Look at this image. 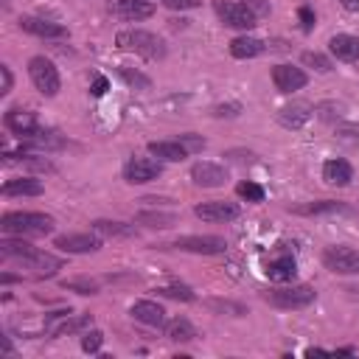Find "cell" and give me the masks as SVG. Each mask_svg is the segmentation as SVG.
Instances as JSON below:
<instances>
[{"instance_id":"cell-7","label":"cell","mask_w":359,"mask_h":359,"mask_svg":"<svg viewBox=\"0 0 359 359\" xmlns=\"http://www.w3.org/2000/svg\"><path fill=\"white\" fill-rule=\"evenodd\" d=\"M171 247L196 255H222L227 250V241L222 236H180L177 241H171Z\"/></svg>"},{"instance_id":"cell-43","label":"cell","mask_w":359,"mask_h":359,"mask_svg":"<svg viewBox=\"0 0 359 359\" xmlns=\"http://www.w3.org/2000/svg\"><path fill=\"white\" fill-rule=\"evenodd\" d=\"M0 79H3V84H0V95H6V93L11 90V70H8V65H0Z\"/></svg>"},{"instance_id":"cell-27","label":"cell","mask_w":359,"mask_h":359,"mask_svg":"<svg viewBox=\"0 0 359 359\" xmlns=\"http://www.w3.org/2000/svg\"><path fill=\"white\" fill-rule=\"evenodd\" d=\"M264 50V42L258 39V36H236L233 42H230V53L236 56V59H252V56H258Z\"/></svg>"},{"instance_id":"cell-29","label":"cell","mask_w":359,"mask_h":359,"mask_svg":"<svg viewBox=\"0 0 359 359\" xmlns=\"http://www.w3.org/2000/svg\"><path fill=\"white\" fill-rule=\"evenodd\" d=\"M34 250V244H28L22 236L20 238H3L0 241V252L6 255V258H22L25 252H31Z\"/></svg>"},{"instance_id":"cell-15","label":"cell","mask_w":359,"mask_h":359,"mask_svg":"<svg viewBox=\"0 0 359 359\" xmlns=\"http://www.w3.org/2000/svg\"><path fill=\"white\" fill-rule=\"evenodd\" d=\"M194 213L202 219V222H230L238 216V205L233 202H224V199H213V202H202L194 208Z\"/></svg>"},{"instance_id":"cell-25","label":"cell","mask_w":359,"mask_h":359,"mask_svg":"<svg viewBox=\"0 0 359 359\" xmlns=\"http://www.w3.org/2000/svg\"><path fill=\"white\" fill-rule=\"evenodd\" d=\"M135 222L146 224V227H154V230H165V227L177 224V213H168V210H140V213H135Z\"/></svg>"},{"instance_id":"cell-39","label":"cell","mask_w":359,"mask_h":359,"mask_svg":"<svg viewBox=\"0 0 359 359\" xmlns=\"http://www.w3.org/2000/svg\"><path fill=\"white\" fill-rule=\"evenodd\" d=\"M177 140L188 149V154H191V151H202V149H205V137H196V135H180Z\"/></svg>"},{"instance_id":"cell-2","label":"cell","mask_w":359,"mask_h":359,"mask_svg":"<svg viewBox=\"0 0 359 359\" xmlns=\"http://www.w3.org/2000/svg\"><path fill=\"white\" fill-rule=\"evenodd\" d=\"M115 45L123 48V50H132L143 59H163L165 56V39L157 36L154 31H146V28H129V31H121L115 36Z\"/></svg>"},{"instance_id":"cell-46","label":"cell","mask_w":359,"mask_h":359,"mask_svg":"<svg viewBox=\"0 0 359 359\" xmlns=\"http://www.w3.org/2000/svg\"><path fill=\"white\" fill-rule=\"evenodd\" d=\"M146 3H154V0H146Z\"/></svg>"},{"instance_id":"cell-14","label":"cell","mask_w":359,"mask_h":359,"mask_svg":"<svg viewBox=\"0 0 359 359\" xmlns=\"http://www.w3.org/2000/svg\"><path fill=\"white\" fill-rule=\"evenodd\" d=\"M272 81L280 93H294L300 87H306L309 76L303 67H294V65H275L272 67Z\"/></svg>"},{"instance_id":"cell-44","label":"cell","mask_w":359,"mask_h":359,"mask_svg":"<svg viewBox=\"0 0 359 359\" xmlns=\"http://www.w3.org/2000/svg\"><path fill=\"white\" fill-rule=\"evenodd\" d=\"M107 87H109V84H107V79H104V76H98V79L93 81V87H90V90H93V95L98 98V95H104V93H107Z\"/></svg>"},{"instance_id":"cell-22","label":"cell","mask_w":359,"mask_h":359,"mask_svg":"<svg viewBox=\"0 0 359 359\" xmlns=\"http://www.w3.org/2000/svg\"><path fill=\"white\" fill-rule=\"evenodd\" d=\"M323 180L328 182V185H348L351 180H353V168L348 165V160H342V157H334V160H328L325 165H323Z\"/></svg>"},{"instance_id":"cell-11","label":"cell","mask_w":359,"mask_h":359,"mask_svg":"<svg viewBox=\"0 0 359 359\" xmlns=\"http://www.w3.org/2000/svg\"><path fill=\"white\" fill-rule=\"evenodd\" d=\"M107 11L118 20H126V22H137V20H146L154 14V6L146 3V0H109L107 3Z\"/></svg>"},{"instance_id":"cell-35","label":"cell","mask_w":359,"mask_h":359,"mask_svg":"<svg viewBox=\"0 0 359 359\" xmlns=\"http://www.w3.org/2000/svg\"><path fill=\"white\" fill-rule=\"evenodd\" d=\"M236 194L241 196V199H247V202H261L264 199V188L258 185V182H238V188H236Z\"/></svg>"},{"instance_id":"cell-28","label":"cell","mask_w":359,"mask_h":359,"mask_svg":"<svg viewBox=\"0 0 359 359\" xmlns=\"http://www.w3.org/2000/svg\"><path fill=\"white\" fill-rule=\"evenodd\" d=\"M292 210H294V213H306V216H314V213H351L348 205L331 202V199H325V202H311V205H300V208H292Z\"/></svg>"},{"instance_id":"cell-40","label":"cell","mask_w":359,"mask_h":359,"mask_svg":"<svg viewBox=\"0 0 359 359\" xmlns=\"http://www.w3.org/2000/svg\"><path fill=\"white\" fill-rule=\"evenodd\" d=\"M202 0H163V6H168L171 11H191V8H199Z\"/></svg>"},{"instance_id":"cell-12","label":"cell","mask_w":359,"mask_h":359,"mask_svg":"<svg viewBox=\"0 0 359 359\" xmlns=\"http://www.w3.org/2000/svg\"><path fill=\"white\" fill-rule=\"evenodd\" d=\"M191 180L194 185H202V188H219L227 182V168L210 160H199L191 165Z\"/></svg>"},{"instance_id":"cell-41","label":"cell","mask_w":359,"mask_h":359,"mask_svg":"<svg viewBox=\"0 0 359 359\" xmlns=\"http://www.w3.org/2000/svg\"><path fill=\"white\" fill-rule=\"evenodd\" d=\"M255 17H266L269 14V0H241Z\"/></svg>"},{"instance_id":"cell-5","label":"cell","mask_w":359,"mask_h":359,"mask_svg":"<svg viewBox=\"0 0 359 359\" xmlns=\"http://www.w3.org/2000/svg\"><path fill=\"white\" fill-rule=\"evenodd\" d=\"M213 11H216V17H219L227 28H238V31L252 28L255 20H258L241 0H213Z\"/></svg>"},{"instance_id":"cell-32","label":"cell","mask_w":359,"mask_h":359,"mask_svg":"<svg viewBox=\"0 0 359 359\" xmlns=\"http://www.w3.org/2000/svg\"><path fill=\"white\" fill-rule=\"evenodd\" d=\"M157 294H163V297H171V300H182V303H191V300H194V292H191L188 286H182V283L160 286V289H157Z\"/></svg>"},{"instance_id":"cell-17","label":"cell","mask_w":359,"mask_h":359,"mask_svg":"<svg viewBox=\"0 0 359 359\" xmlns=\"http://www.w3.org/2000/svg\"><path fill=\"white\" fill-rule=\"evenodd\" d=\"M309 118H311V104H303V101H294L278 109V123L283 129H300L309 123Z\"/></svg>"},{"instance_id":"cell-36","label":"cell","mask_w":359,"mask_h":359,"mask_svg":"<svg viewBox=\"0 0 359 359\" xmlns=\"http://www.w3.org/2000/svg\"><path fill=\"white\" fill-rule=\"evenodd\" d=\"M17 157L20 160H11V163H20V165L34 168V171H53L50 160H45V157H34V154H17Z\"/></svg>"},{"instance_id":"cell-37","label":"cell","mask_w":359,"mask_h":359,"mask_svg":"<svg viewBox=\"0 0 359 359\" xmlns=\"http://www.w3.org/2000/svg\"><path fill=\"white\" fill-rule=\"evenodd\" d=\"M101 342H104V334H101L98 328H93V331H87V334L81 337V351H87V353H95V351L101 348Z\"/></svg>"},{"instance_id":"cell-6","label":"cell","mask_w":359,"mask_h":359,"mask_svg":"<svg viewBox=\"0 0 359 359\" xmlns=\"http://www.w3.org/2000/svg\"><path fill=\"white\" fill-rule=\"evenodd\" d=\"M323 264L325 269H331L334 275H359V250L353 247H328L323 252Z\"/></svg>"},{"instance_id":"cell-4","label":"cell","mask_w":359,"mask_h":359,"mask_svg":"<svg viewBox=\"0 0 359 359\" xmlns=\"http://www.w3.org/2000/svg\"><path fill=\"white\" fill-rule=\"evenodd\" d=\"M28 76H31V84L42 95H48V98H53L59 93V87H62V79H59L56 65L50 59H45V56H34L28 62Z\"/></svg>"},{"instance_id":"cell-23","label":"cell","mask_w":359,"mask_h":359,"mask_svg":"<svg viewBox=\"0 0 359 359\" xmlns=\"http://www.w3.org/2000/svg\"><path fill=\"white\" fill-rule=\"evenodd\" d=\"M163 334L168 342H194L196 339V328L185 320V317H174L163 323Z\"/></svg>"},{"instance_id":"cell-42","label":"cell","mask_w":359,"mask_h":359,"mask_svg":"<svg viewBox=\"0 0 359 359\" xmlns=\"http://www.w3.org/2000/svg\"><path fill=\"white\" fill-rule=\"evenodd\" d=\"M297 17H300V25H303V31H311V28H314V11H311L309 6H303V8L297 11Z\"/></svg>"},{"instance_id":"cell-10","label":"cell","mask_w":359,"mask_h":359,"mask_svg":"<svg viewBox=\"0 0 359 359\" xmlns=\"http://www.w3.org/2000/svg\"><path fill=\"white\" fill-rule=\"evenodd\" d=\"M53 247H59L62 252H76V255H84V252H95L101 250V236H90V233H65V236H56L53 238Z\"/></svg>"},{"instance_id":"cell-18","label":"cell","mask_w":359,"mask_h":359,"mask_svg":"<svg viewBox=\"0 0 359 359\" xmlns=\"http://www.w3.org/2000/svg\"><path fill=\"white\" fill-rule=\"evenodd\" d=\"M129 314H132L137 323L154 325V328H160V325L165 323V309H163L160 303H154V300H137V303H132Z\"/></svg>"},{"instance_id":"cell-45","label":"cell","mask_w":359,"mask_h":359,"mask_svg":"<svg viewBox=\"0 0 359 359\" xmlns=\"http://www.w3.org/2000/svg\"><path fill=\"white\" fill-rule=\"evenodd\" d=\"M339 3H342L348 11H359V0H339Z\"/></svg>"},{"instance_id":"cell-20","label":"cell","mask_w":359,"mask_h":359,"mask_svg":"<svg viewBox=\"0 0 359 359\" xmlns=\"http://www.w3.org/2000/svg\"><path fill=\"white\" fill-rule=\"evenodd\" d=\"M93 233H98L101 238H137V230L132 224H123L115 219H95Z\"/></svg>"},{"instance_id":"cell-19","label":"cell","mask_w":359,"mask_h":359,"mask_svg":"<svg viewBox=\"0 0 359 359\" xmlns=\"http://www.w3.org/2000/svg\"><path fill=\"white\" fill-rule=\"evenodd\" d=\"M149 154L157 157V160H165V163H180V160L188 157V149L180 140H151Z\"/></svg>"},{"instance_id":"cell-13","label":"cell","mask_w":359,"mask_h":359,"mask_svg":"<svg viewBox=\"0 0 359 359\" xmlns=\"http://www.w3.org/2000/svg\"><path fill=\"white\" fill-rule=\"evenodd\" d=\"M20 28L31 36H39V39H65L67 36L65 25L45 20V17H20Z\"/></svg>"},{"instance_id":"cell-8","label":"cell","mask_w":359,"mask_h":359,"mask_svg":"<svg viewBox=\"0 0 359 359\" xmlns=\"http://www.w3.org/2000/svg\"><path fill=\"white\" fill-rule=\"evenodd\" d=\"M160 174H163V165H160V160H151V157H132L123 165V180L132 185H146V182L157 180Z\"/></svg>"},{"instance_id":"cell-16","label":"cell","mask_w":359,"mask_h":359,"mask_svg":"<svg viewBox=\"0 0 359 359\" xmlns=\"http://www.w3.org/2000/svg\"><path fill=\"white\" fill-rule=\"evenodd\" d=\"M20 264L25 266V269H34L36 275H53L56 269H62V258L59 255H53V252H45V250H31V252H25L22 258H20Z\"/></svg>"},{"instance_id":"cell-3","label":"cell","mask_w":359,"mask_h":359,"mask_svg":"<svg viewBox=\"0 0 359 359\" xmlns=\"http://www.w3.org/2000/svg\"><path fill=\"white\" fill-rule=\"evenodd\" d=\"M317 297V292L311 286H278V289H266L264 300L275 309H306L311 306Z\"/></svg>"},{"instance_id":"cell-1","label":"cell","mask_w":359,"mask_h":359,"mask_svg":"<svg viewBox=\"0 0 359 359\" xmlns=\"http://www.w3.org/2000/svg\"><path fill=\"white\" fill-rule=\"evenodd\" d=\"M0 230L6 236H48V233H53V219L48 213L11 210V213H3Z\"/></svg>"},{"instance_id":"cell-34","label":"cell","mask_w":359,"mask_h":359,"mask_svg":"<svg viewBox=\"0 0 359 359\" xmlns=\"http://www.w3.org/2000/svg\"><path fill=\"white\" fill-rule=\"evenodd\" d=\"M65 289L70 292H79V294H95L98 292V283L90 280V278H73V280H62Z\"/></svg>"},{"instance_id":"cell-26","label":"cell","mask_w":359,"mask_h":359,"mask_svg":"<svg viewBox=\"0 0 359 359\" xmlns=\"http://www.w3.org/2000/svg\"><path fill=\"white\" fill-rule=\"evenodd\" d=\"M266 275H269V280H278V283L294 280V275H297V264H294L292 255H283V258L266 264Z\"/></svg>"},{"instance_id":"cell-9","label":"cell","mask_w":359,"mask_h":359,"mask_svg":"<svg viewBox=\"0 0 359 359\" xmlns=\"http://www.w3.org/2000/svg\"><path fill=\"white\" fill-rule=\"evenodd\" d=\"M3 121H6V129H8V132H14V135H20V137H25V140H31V137H36V135L42 132L36 115L28 112V109H20V107H11Z\"/></svg>"},{"instance_id":"cell-24","label":"cell","mask_w":359,"mask_h":359,"mask_svg":"<svg viewBox=\"0 0 359 359\" xmlns=\"http://www.w3.org/2000/svg\"><path fill=\"white\" fill-rule=\"evenodd\" d=\"M45 191V185L34 177H17V180H8L3 185V194L6 196H39Z\"/></svg>"},{"instance_id":"cell-30","label":"cell","mask_w":359,"mask_h":359,"mask_svg":"<svg viewBox=\"0 0 359 359\" xmlns=\"http://www.w3.org/2000/svg\"><path fill=\"white\" fill-rule=\"evenodd\" d=\"M300 62L306 65V67H311V70H317V73H328L334 65H331V59L328 56H323V53H317V50H306L303 56H300Z\"/></svg>"},{"instance_id":"cell-38","label":"cell","mask_w":359,"mask_h":359,"mask_svg":"<svg viewBox=\"0 0 359 359\" xmlns=\"http://www.w3.org/2000/svg\"><path fill=\"white\" fill-rule=\"evenodd\" d=\"M213 115H216V118H236V115H241V104H236V101H230V104H216V107H213Z\"/></svg>"},{"instance_id":"cell-21","label":"cell","mask_w":359,"mask_h":359,"mask_svg":"<svg viewBox=\"0 0 359 359\" xmlns=\"http://www.w3.org/2000/svg\"><path fill=\"white\" fill-rule=\"evenodd\" d=\"M328 50L342 62H356L359 59V39L351 34H337L328 39Z\"/></svg>"},{"instance_id":"cell-31","label":"cell","mask_w":359,"mask_h":359,"mask_svg":"<svg viewBox=\"0 0 359 359\" xmlns=\"http://www.w3.org/2000/svg\"><path fill=\"white\" fill-rule=\"evenodd\" d=\"M118 76H121L129 87H137V90H149V87H151V79L143 76V73H137V70H132V67H118Z\"/></svg>"},{"instance_id":"cell-33","label":"cell","mask_w":359,"mask_h":359,"mask_svg":"<svg viewBox=\"0 0 359 359\" xmlns=\"http://www.w3.org/2000/svg\"><path fill=\"white\" fill-rule=\"evenodd\" d=\"M208 309L219 311V314H233V317H244L247 309L241 303H233V300H208Z\"/></svg>"}]
</instances>
